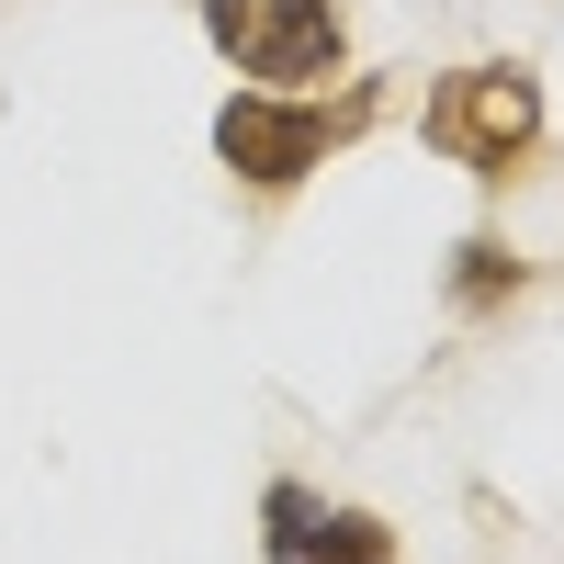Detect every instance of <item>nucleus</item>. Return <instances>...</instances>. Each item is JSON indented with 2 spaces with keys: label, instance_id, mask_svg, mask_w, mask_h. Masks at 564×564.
<instances>
[{
  "label": "nucleus",
  "instance_id": "7ed1b4c3",
  "mask_svg": "<svg viewBox=\"0 0 564 564\" xmlns=\"http://www.w3.org/2000/svg\"><path fill=\"white\" fill-rule=\"evenodd\" d=\"M204 34H215L260 90H316V79H339V0H204Z\"/></svg>",
  "mask_w": 564,
  "mask_h": 564
},
{
  "label": "nucleus",
  "instance_id": "f257e3e1",
  "mask_svg": "<svg viewBox=\"0 0 564 564\" xmlns=\"http://www.w3.org/2000/svg\"><path fill=\"white\" fill-rule=\"evenodd\" d=\"M372 113H384V102H372V79H350L339 102H316V90H238V102L215 113V148H226L238 181L282 193V181H305L327 148H350Z\"/></svg>",
  "mask_w": 564,
  "mask_h": 564
},
{
  "label": "nucleus",
  "instance_id": "f03ea898",
  "mask_svg": "<svg viewBox=\"0 0 564 564\" xmlns=\"http://www.w3.org/2000/svg\"><path fill=\"white\" fill-rule=\"evenodd\" d=\"M417 135H430L441 159H463L475 181H508L531 148H542V79L520 57H486V68H452L430 90V113H417Z\"/></svg>",
  "mask_w": 564,
  "mask_h": 564
},
{
  "label": "nucleus",
  "instance_id": "20e7f679",
  "mask_svg": "<svg viewBox=\"0 0 564 564\" xmlns=\"http://www.w3.org/2000/svg\"><path fill=\"white\" fill-rule=\"evenodd\" d=\"M260 520H271V564H395V531L372 508H327L316 486H271Z\"/></svg>",
  "mask_w": 564,
  "mask_h": 564
},
{
  "label": "nucleus",
  "instance_id": "39448f33",
  "mask_svg": "<svg viewBox=\"0 0 564 564\" xmlns=\"http://www.w3.org/2000/svg\"><path fill=\"white\" fill-rule=\"evenodd\" d=\"M497 294H520V260H508L497 238H475L463 249V305H497Z\"/></svg>",
  "mask_w": 564,
  "mask_h": 564
}]
</instances>
